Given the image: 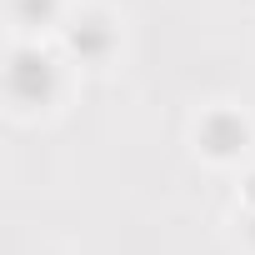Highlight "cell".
Instances as JSON below:
<instances>
[{"instance_id": "cell-1", "label": "cell", "mask_w": 255, "mask_h": 255, "mask_svg": "<svg viewBox=\"0 0 255 255\" xmlns=\"http://www.w3.org/2000/svg\"><path fill=\"white\" fill-rule=\"evenodd\" d=\"M45 85H50V60H40V55L20 50V55H15V65H10V90H15L20 100H40V95H45Z\"/></svg>"}]
</instances>
